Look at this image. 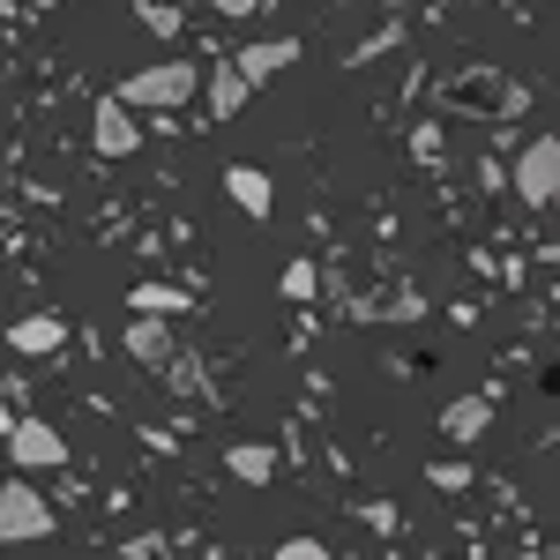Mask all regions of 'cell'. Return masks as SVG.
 Masks as SVG:
<instances>
[{
	"label": "cell",
	"instance_id": "6da1fadb",
	"mask_svg": "<svg viewBox=\"0 0 560 560\" xmlns=\"http://www.w3.org/2000/svg\"><path fill=\"white\" fill-rule=\"evenodd\" d=\"M195 90H202V68H195V60H158V68H135L113 97L135 105V113H179Z\"/></svg>",
	"mask_w": 560,
	"mask_h": 560
},
{
	"label": "cell",
	"instance_id": "7a4b0ae2",
	"mask_svg": "<svg viewBox=\"0 0 560 560\" xmlns=\"http://www.w3.org/2000/svg\"><path fill=\"white\" fill-rule=\"evenodd\" d=\"M52 538V509L31 478H0V546H38Z\"/></svg>",
	"mask_w": 560,
	"mask_h": 560
},
{
	"label": "cell",
	"instance_id": "3957f363",
	"mask_svg": "<svg viewBox=\"0 0 560 560\" xmlns=\"http://www.w3.org/2000/svg\"><path fill=\"white\" fill-rule=\"evenodd\" d=\"M8 456H15V471H60L68 441L52 419H8Z\"/></svg>",
	"mask_w": 560,
	"mask_h": 560
},
{
	"label": "cell",
	"instance_id": "277c9868",
	"mask_svg": "<svg viewBox=\"0 0 560 560\" xmlns=\"http://www.w3.org/2000/svg\"><path fill=\"white\" fill-rule=\"evenodd\" d=\"M516 195L530 202V210H546V202L560 195V135L523 142V158H516Z\"/></svg>",
	"mask_w": 560,
	"mask_h": 560
},
{
	"label": "cell",
	"instance_id": "5b68a950",
	"mask_svg": "<svg viewBox=\"0 0 560 560\" xmlns=\"http://www.w3.org/2000/svg\"><path fill=\"white\" fill-rule=\"evenodd\" d=\"M90 142H97V158H135V150H142V120H135V105L97 97V105H90Z\"/></svg>",
	"mask_w": 560,
	"mask_h": 560
},
{
	"label": "cell",
	"instance_id": "8992f818",
	"mask_svg": "<svg viewBox=\"0 0 560 560\" xmlns=\"http://www.w3.org/2000/svg\"><path fill=\"white\" fill-rule=\"evenodd\" d=\"M68 337H75V329H68L60 314H23V322H8V351H15V359H60Z\"/></svg>",
	"mask_w": 560,
	"mask_h": 560
},
{
	"label": "cell",
	"instance_id": "52a82bcc",
	"mask_svg": "<svg viewBox=\"0 0 560 560\" xmlns=\"http://www.w3.org/2000/svg\"><path fill=\"white\" fill-rule=\"evenodd\" d=\"M292 60H300V38H261V45H240V52H232V68H240L247 90H261L269 75H284Z\"/></svg>",
	"mask_w": 560,
	"mask_h": 560
},
{
	"label": "cell",
	"instance_id": "ba28073f",
	"mask_svg": "<svg viewBox=\"0 0 560 560\" xmlns=\"http://www.w3.org/2000/svg\"><path fill=\"white\" fill-rule=\"evenodd\" d=\"M120 351H128L135 366H150V374H158V366L179 351V345H173V322H165V314H135L128 337H120Z\"/></svg>",
	"mask_w": 560,
	"mask_h": 560
},
{
	"label": "cell",
	"instance_id": "9c48e42d",
	"mask_svg": "<svg viewBox=\"0 0 560 560\" xmlns=\"http://www.w3.org/2000/svg\"><path fill=\"white\" fill-rule=\"evenodd\" d=\"M224 195H232V210H247L255 224L277 210V187H269V173H261V165H232V173H224Z\"/></svg>",
	"mask_w": 560,
	"mask_h": 560
},
{
	"label": "cell",
	"instance_id": "30bf717a",
	"mask_svg": "<svg viewBox=\"0 0 560 560\" xmlns=\"http://www.w3.org/2000/svg\"><path fill=\"white\" fill-rule=\"evenodd\" d=\"M277 464H284V456H277L269 441H232V448H224V471L240 478V486H269Z\"/></svg>",
	"mask_w": 560,
	"mask_h": 560
},
{
	"label": "cell",
	"instance_id": "8fae6325",
	"mask_svg": "<svg viewBox=\"0 0 560 560\" xmlns=\"http://www.w3.org/2000/svg\"><path fill=\"white\" fill-rule=\"evenodd\" d=\"M486 427H493V404H486V396H456V404L441 411V433H448L456 448H471Z\"/></svg>",
	"mask_w": 560,
	"mask_h": 560
},
{
	"label": "cell",
	"instance_id": "7c38bea8",
	"mask_svg": "<svg viewBox=\"0 0 560 560\" xmlns=\"http://www.w3.org/2000/svg\"><path fill=\"white\" fill-rule=\"evenodd\" d=\"M247 97H255V90L240 83V68L224 60V68H217V83H210V120H232V113H240Z\"/></svg>",
	"mask_w": 560,
	"mask_h": 560
},
{
	"label": "cell",
	"instance_id": "4fadbf2b",
	"mask_svg": "<svg viewBox=\"0 0 560 560\" xmlns=\"http://www.w3.org/2000/svg\"><path fill=\"white\" fill-rule=\"evenodd\" d=\"M128 306H135V314H165V322H173L179 306H187V292H179V284H135Z\"/></svg>",
	"mask_w": 560,
	"mask_h": 560
},
{
	"label": "cell",
	"instance_id": "5bb4252c",
	"mask_svg": "<svg viewBox=\"0 0 560 560\" xmlns=\"http://www.w3.org/2000/svg\"><path fill=\"white\" fill-rule=\"evenodd\" d=\"M284 300L292 306H306V300H322V261H284Z\"/></svg>",
	"mask_w": 560,
	"mask_h": 560
},
{
	"label": "cell",
	"instance_id": "9a60e30c",
	"mask_svg": "<svg viewBox=\"0 0 560 560\" xmlns=\"http://www.w3.org/2000/svg\"><path fill=\"white\" fill-rule=\"evenodd\" d=\"M158 382H165V388H179V396H210V382H202V366H195L187 351H173V359L158 366Z\"/></svg>",
	"mask_w": 560,
	"mask_h": 560
},
{
	"label": "cell",
	"instance_id": "2e32d148",
	"mask_svg": "<svg viewBox=\"0 0 560 560\" xmlns=\"http://www.w3.org/2000/svg\"><path fill=\"white\" fill-rule=\"evenodd\" d=\"M404 45V23H382V31H366V38L351 45V68H366V60H382V52H396Z\"/></svg>",
	"mask_w": 560,
	"mask_h": 560
},
{
	"label": "cell",
	"instance_id": "e0dca14e",
	"mask_svg": "<svg viewBox=\"0 0 560 560\" xmlns=\"http://www.w3.org/2000/svg\"><path fill=\"white\" fill-rule=\"evenodd\" d=\"M142 23H150L158 38H179V8H165V0H142Z\"/></svg>",
	"mask_w": 560,
	"mask_h": 560
},
{
	"label": "cell",
	"instance_id": "ac0fdd59",
	"mask_svg": "<svg viewBox=\"0 0 560 560\" xmlns=\"http://www.w3.org/2000/svg\"><path fill=\"white\" fill-rule=\"evenodd\" d=\"M359 523H366V530H382V538H396V509H388V501H366V509H359Z\"/></svg>",
	"mask_w": 560,
	"mask_h": 560
},
{
	"label": "cell",
	"instance_id": "d6986e66",
	"mask_svg": "<svg viewBox=\"0 0 560 560\" xmlns=\"http://www.w3.org/2000/svg\"><path fill=\"white\" fill-rule=\"evenodd\" d=\"M277 560H329V546H322V538H284Z\"/></svg>",
	"mask_w": 560,
	"mask_h": 560
},
{
	"label": "cell",
	"instance_id": "ffe728a7",
	"mask_svg": "<svg viewBox=\"0 0 560 560\" xmlns=\"http://www.w3.org/2000/svg\"><path fill=\"white\" fill-rule=\"evenodd\" d=\"M433 486H441V493H464V486H471V471H464V464H433Z\"/></svg>",
	"mask_w": 560,
	"mask_h": 560
},
{
	"label": "cell",
	"instance_id": "44dd1931",
	"mask_svg": "<svg viewBox=\"0 0 560 560\" xmlns=\"http://www.w3.org/2000/svg\"><path fill=\"white\" fill-rule=\"evenodd\" d=\"M411 150H419V158H427V165H441V128H433V120H427V128L411 135Z\"/></svg>",
	"mask_w": 560,
	"mask_h": 560
},
{
	"label": "cell",
	"instance_id": "7402d4cb",
	"mask_svg": "<svg viewBox=\"0 0 560 560\" xmlns=\"http://www.w3.org/2000/svg\"><path fill=\"white\" fill-rule=\"evenodd\" d=\"M217 15H261V8H269V0H210Z\"/></svg>",
	"mask_w": 560,
	"mask_h": 560
}]
</instances>
